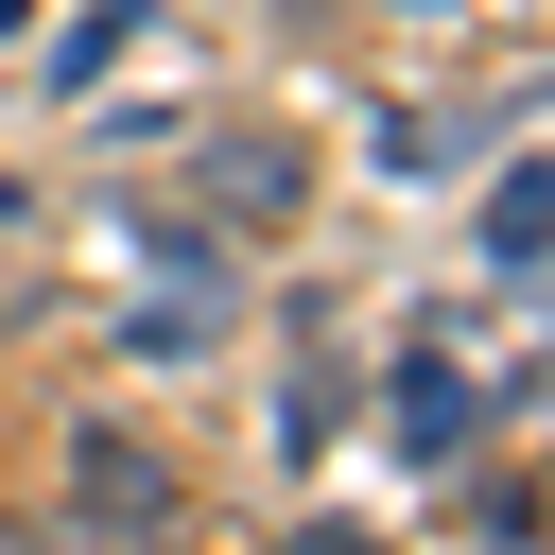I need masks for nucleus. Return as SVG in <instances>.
Returning <instances> with one entry per match:
<instances>
[{"label": "nucleus", "mask_w": 555, "mask_h": 555, "mask_svg": "<svg viewBox=\"0 0 555 555\" xmlns=\"http://www.w3.org/2000/svg\"><path fill=\"white\" fill-rule=\"evenodd\" d=\"M191 538V468L139 416H69V555H173Z\"/></svg>", "instance_id": "obj_1"}, {"label": "nucleus", "mask_w": 555, "mask_h": 555, "mask_svg": "<svg viewBox=\"0 0 555 555\" xmlns=\"http://www.w3.org/2000/svg\"><path fill=\"white\" fill-rule=\"evenodd\" d=\"M191 208H208V243H225V225H295V208H312V156H295L278 121H208V139H191Z\"/></svg>", "instance_id": "obj_2"}, {"label": "nucleus", "mask_w": 555, "mask_h": 555, "mask_svg": "<svg viewBox=\"0 0 555 555\" xmlns=\"http://www.w3.org/2000/svg\"><path fill=\"white\" fill-rule=\"evenodd\" d=\"M382 434H399L416 468H451V451L486 434V399H468V364H451V347H416V364H399V416H382Z\"/></svg>", "instance_id": "obj_3"}, {"label": "nucleus", "mask_w": 555, "mask_h": 555, "mask_svg": "<svg viewBox=\"0 0 555 555\" xmlns=\"http://www.w3.org/2000/svg\"><path fill=\"white\" fill-rule=\"evenodd\" d=\"M538 260H555V173H538V156H503V191H486V278H503V295H538Z\"/></svg>", "instance_id": "obj_4"}, {"label": "nucleus", "mask_w": 555, "mask_h": 555, "mask_svg": "<svg viewBox=\"0 0 555 555\" xmlns=\"http://www.w3.org/2000/svg\"><path fill=\"white\" fill-rule=\"evenodd\" d=\"M468 538H486V555H538V486H520V468H503V486H468Z\"/></svg>", "instance_id": "obj_5"}, {"label": "nucleus", "mask_w": 555, "mask_h": 555, "mask_svg": "<svg viewBox=\"0 0 555 555\" xmlns=\"http://www.w3.org/2000/svg\"><path fill=\"white\" fill-rule=\"evenodd\" d=\"M278 555H382V538H364V520H295Z\"/></svg>", "instance_id": "obj_6"}, {"label": "nucleus", "mask_w": 555, "mask_h": 555, "mask_svg": "<svg viewBox=\"0 0 555 555\" xmlns=\"http://www.w3.org/2000/svg\"><path fill=\"white\" fill-rule=\"evenodd\" d=\"M0 555H69V520H0Z\"/></svg>", "instance_id": "obj_7"}, {"label": "nucleus", "mask_w": 555, "mask_h": 555, "mask_svg": "<svg viewBox=\"0 0 555 555\" xmlns=\"http://www.w3.org/2000/svg\"><path fill=\"white\" fill-rule=\"evenodd\" d=\"M0 243H17V191H0Z\"/></svg>", "instance_id": "obj_8"}, {"label": "nucleus", "mask_w": 555, "mask_h": 555, "mask_svg": "<svg viewBox=\"0 0 555 555\" xmlns=\"http://www.w3.org/2000/svg\"><path fill=\"white\" fill-rule=\"evenodd\" d=\"M0 17H35V0H0Z\"/></svg>", "instance_id": "obj_9"}, {"label": "nucleus", "mask_w": 555, "mask_h": 555, "mask_svg": "<svg viewBox=\"0 0 555 555\" xmlns=\"http://www.w3.org/2000/svg\"><path fill=\"white\" fill-rule=\"evenodd\" d=\"M416 17H434V0H416Z\"/></svg>", "instance_id": "obj_10"}]
</instances>
